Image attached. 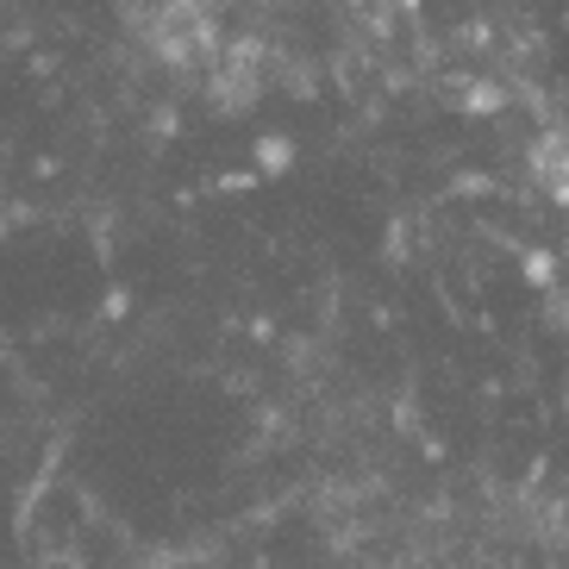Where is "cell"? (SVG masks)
Here are the masks:
<instances>
[{"mask_svg": "<svg viewBox=\"0 0 569 569\" xmlns=\"http://www.w3.org/2000/svg\"><path fill=\"white\" fill-rule=\"evenodd\" d=\"M538 182H545V194H551L557 207H569V138H538Z\"/></svg>", "mask_w": 569, "mask_h": 569, "instance_id": "1", "label": "cell"}, {"mask_svg": "<svg viewBox=\"0 0 569 569\" xmlns=\"http://www.w3.org/2000/svg\"><path fill=\"white\" fill-rule=\"evenodd\" d=\"M288 163H295V144L288 138H257V169L263 176H282Z\"/></svg>", "mask_w": 569, "mask_h": 569, "instance_id": "2", "label": "cell"}]
</instances>
